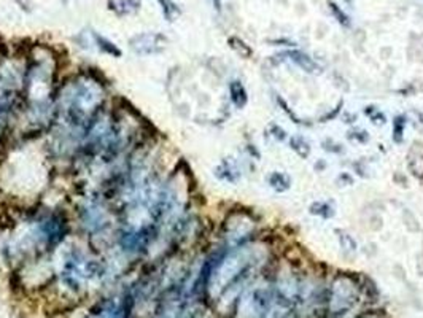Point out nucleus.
<instances>
[{"label":"nucleus","mask_w":423,"mask_h":318,"mask_svg":"<svg viewBox=\"0 0 423 318\" xmlns=\"http://www.w3.org/2000/svg\"><path fill=\"white\" fill-rule=\"evenodd\" d=\"M102 101V85L90 75H80L66 83L61 90L58 104L67 133L83 140L86 129L99 114Z\"/></svg>","instance_id":"nucleus-1"},{"label":"nucleus","mask_w":423,"mask_h":318,"mask_svg":"<svg viewBox=\"0 0 423 318\" xmlns=\"http://www.w3.org/2000/svg\"><path fill=\"white\" fill-rule=\"evenodd\" d=\"M252 259L253 253L250 248H238V250L219 261V264L215 266V269L210 271L209 276L210 293L219 295V293L229 288V285L234 283L242 276V272L248 269Z\"/></svg>","instance_id":"nucleus-2"},{"label":"nucleus","mask_w":423,"mask_h":318,"mask_svg":"<svg viewBox=\"0 0 423 318\" xmlns=\"http://www.w3.org/2000/svg\"><path fill=\"white\" fill-rule=\"evenodd\" d=\"M104 274L105 269L99 261L88 259L80 252H73L66 259L64 271H62L66 283L70 285L72 288H78V286H82L86 282L101 279Z\"/></svg>","instance_id":"nucleus-3"},{"label":"nucleus","mask_w":423,"mask_h":318,"mask_svg":"<svg viewBox=\"0 0 423 318\" xmlns=\"http://www.w3.org/2000/svg\"><path fill=\"white\" fill-rule=\"evenodd\" d=\"M67 233V223L64 215L47 214L37 218L30 229L32 242L40 248H51L64 239Z\"/></svg>","instance_id":"nucleus-4"},{"label":"nucleus","mask_w":423,"mask_h":318,"mask_svg":"<svg viewBox=\"0 0 423 318\" xmlns=\"http://www.w3.org/2000/svg\"><path fill=\"white\" fill-rule=\"evenodd\" d=\"M272 310V295L269 290H253L244 296L239 312L244 318H267Z\"/></svg>","instance_id":"nucleus-5"},{"label":"nucleus","mask_w":423,"mask_h":318,"mask_svg":"<svg viewBox=\"0 0 423 318\" xmlns=\"http://www.w3.org/2000/svg\"><path fill=\"white\" fill-rule=\"evenodd\" d=\"M358 299V288L357 285L352 282L348 277H339L336 279L333 283V293H331V302H329V309L334 314H342L352 307Z\"/></svg>","instance_id":"nucleus-6"},{"label":"nucleus","mask_w":423,"mask_h":318,"mask_svg":"<svg viewBox=\"0 0 423 318\" xmlns=\"http://www.w3.org/2000/svg\"><path fill=\"white\" fill-rule=\"evenodd\" d=\"M166 47V39L161 34L157 32H147L135 35L134 39H130V48L134 49L137 54H157L163 51Z\"/></svg>","instance_id":"nucleus-7"},{"label":"nucleus","mask_w":423,"mask_h":318,"mask_svg":"<svg viewBox=\"0 0 423 318\" xmlns=\"http://www.w3.org/2000/svg\"><path fill=\"white\" fill-rule=\"evenodd\" d=\"M83 224L86 226V229L91 231V233H99V231L107 228L109 214L107 210L104 209V205H101L96 201H91L90 204H86L83 209Z\"/></svg>","instance_id":"nucleus-8"},{"label":"nucleus","mask_w":423,"mask_h":318,"mask_svg":"<svg viewBox=\"0 0 423 318\" xmlns=\"http://www.w3.org/2000/svg\"><path fill=\"white\" fill-rule=\"evenodd\" d=\"M129 299H109L92 314L91 318H128Z\"/></svg>","instance_id":"nucleus-9"},{"label":"nucleus","mask_w":423,"mask_h":318,"mask_svg":"<svg viewBox=\"0 0 423 318\" xmlns=\"http://www.w3.org/2000/svg\"><path fill=\"white\" fill-rule=\"evenodd\" d=\"M109 7L118 16H128L139 10V2L137 0H109Z\"/></svg>","instance_id":"nucleus-10"},{"label":"nucleus","mask_w":423,"mask_h":318,"mask_svg":"<svg viewBox=\"0 0 423 318\" xmlns=\"http://www.w3.org/2000/svg\"><path fill=\"white\" fill-rule=\"evenodd\" d=\"M229 92H231V101L238 109H242L247 104V91L244 85L240 82H233L229 86Z\"/></svg>","instance_id":"nucleus-11"},{"label":"nucleus","mask_w":423,"mask_h":318,"mask_svg":"<svg viewBox=\"0 0 423 318\" xmlns=\"http://www.w3.org/2000/svg\"><path fill=\"white\" fill-rule=\"evenodd\" d=\"M269 183L272 188L278 192L290 188V178L280 172H274L272 176H269Z\"/></svg>","instance_id":"nucleus-12"},{"label":"nucleus","mask_w":423,"mask_h":318,"mask_svg":"<svg viewBox=\"0 0 423 318\" xmlns=\"http://www.w3.org/2000/svg\"><path fill=\"white\" fill-rule=\"evenodd\" d=\"M94 39H96V43L99 45V48L102 49L104 53L107 54H111V56H120L121 51L115 47V43H111L110 40L104 39V37H99L97 34H94Z\"/></svg>","instance_id":"nucleus-13"},{"label":"nucleus","mask_w":423,"mask_h":318,"mask_svg":"<svg viewBox=\"0 0 423 318\" xmlns=\"http://www.w3.org/2000/svg\"><path fill=\"white\" fill-rule=\"evenodd\" d=\"M291 148H293L301 158H306V156L310 153L309 143L304 140L302 137H293V139H291Z\"/></svg>","instance_id":"nucleus-14"},{"label":"nucleus","mask_w":423,"mask_h":318,"mask_svg":"<svg viewBox=\"0 0 423 318\" xmlns=\"http://www.w3.org/2000/svg\"><path fill=\"white\" fill-rule=\"evenodd\" d=\"M310 212H312L314 215H321V216H325V218H328V216H333V209L329 207L328 204H325V202H315V204H312V207H310Z\"/></svg>","instance_id":"nucleus-15"},{"label":"nucleus","mask_w":423,"mask_h":318,"mask_svg":"<svg viewBox=\"0 0 423 318\" xmlns=\"http://www.w3.org/2000/svg\"><path fill=\"white\" fill-rule=\"evenodd\" d=\"M159 4H161V7H163V11H164V15L167 16V20L172 21L173 16L178 13L176 4H173L172 0H159Z\"/></svg>","instance_id":"nucleus-16"},{"label":"nucleus","mask_w":423,"mask_h":318,"mask_svg":"<svg viewBox=\"0 0 423 318\" xmlns=\"http://www.w3.org/2000/svg\"><path fill=\"white\" fill-rule=\"evenodd\" d=\"M291 56H293L295 61H298V64L306 68V72H312L317 68V66L314 64V62L310 61L309 58H306V56H302L300 53H291Z\"/></svg>","instance_id":"nucleus-17"},{"label":"nucleus","mask_w":423,"mask_h":318,"mask_svg":"<svg viewBox=\"0 0 423 318\" xmlns=\"http://www.w3.org/2000/svg\"><path fill=\"white\" fill-rule=\"evenodd\" d=\"M362 318H377V315H374V314H368V315H364V317H362Z\"/></svg>","instance_id":"nucleus-18"}]
</instances>
